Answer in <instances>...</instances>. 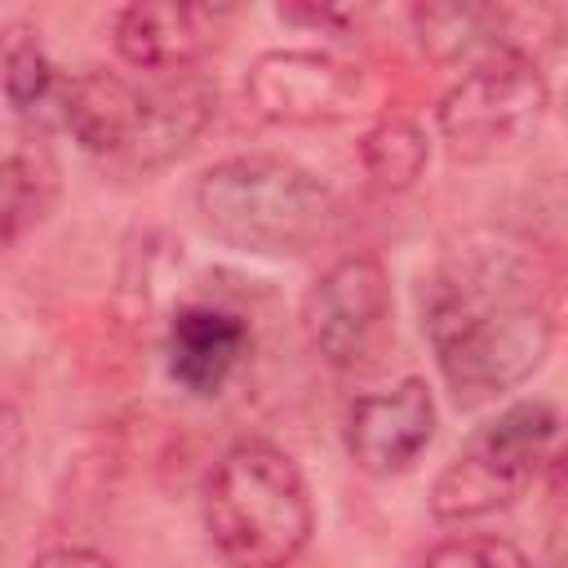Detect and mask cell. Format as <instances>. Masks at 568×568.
Listing matches in <instances>:
<instances>
[{
	"mask_svg": "<svg viewBox=\"0 0 568 568\" xmlns=\"http://www.w3.org/2000/svg\"><path fill=\"white\" fill-rule=\"evenodd\" d=\"M426 337L462 408L528 382L550 351V311L510 248H466L426 293Z\"/></svg>",
	"mask_w": 568,
	"mask_h": 568,
	"instance_id": "6da1fadb",
	"label": "cell"
},
{
	"mask_svg": "<svg viewBox=\"0 0 568 568\" xmlns=\"http://www.w3.org/2000/svg\"><path fill=\"white\" fill-rule=\"evenodd\" d=\"M204 528L231 568H288L315 532L297 462L266 439L231 444L204 479Z\"/></svg>",
	"mask_w": 568,
	"mask_h": 568,
	"instance_id": "7a4b0ae2",
	"label": "cell"
},
{
	"mask_svg": "<svg viewBox=\"0 0 568 568\" xmlns=\"http://www.w3.org/2000/svg\"><path fill=\"white\" fill-rule=\"evenodd\" d=\"M213 84L195 71L164 75L160 84H133L115 71H84L67 80L58 120L89 155L155 169L200 138L213 115Z\"/></svg>",
	"mask_w": 568,
	"mask_h": 568,
	"instance_id": "3957f363",
	"label": "cell"
},
{
	"mask_svg": "<svg viewBox=\"0 0 568 568\" xmlns=\"http://www.w3.org/2000/svg\"><path fill=\"white\" fill-rule=\"evenodd\" d=\"M200 222L231 248L293 257L320 244L337 217L333 191L280 155H231L195 182Z\"/></svg>",
	"mask_w": 568,
	"mask_h": 568,
	"instance_id": "277c9868",
	"label": "cell"
},
{
	"mask_svg": "<svg viewBox=\"0 0 568 568\" xmlns=\"http://www.w3.org/2000/svg\"><path fill=\"white\" fill-rule=\"evenodd\" d=\"M559 435V413L546 399L501 408L430 484V515L444 524L493 515L524 497Z\"/></svg>",
	"mask_w": 568,
	"mask_h": 568,
	"instance_id": "5b68a950",
	"label": "cell"
},
{
	"mask_svg": "<svg viewBox=\"0 0 568 568\" xmlns=\"http://www.w3.org/2000/svg\"><path fill=\"white\" fill-rule=\"evenodd\" d=\"M550 106V84L528 58H488L466 67L439 98L435 124L453 160H493L537 133Z\"/></svg>",
	"mask_w": 568,
	"mask_h": 568,
	"instance_id": "8992f818",
	"label": "cell"
},
{
	"mask_svg": "<svg viewBox=\"0 0 568 568\" xmlns=\"http://www.w3.org/2000/svg\"><path fill=\"white\" fill-rule=\"evenodd\" d=\"M417 44L435 62L479 67L488 58H528L537 62L559 36L564 18L546 4H475V0H435L413 13Z\"/></svg>",
	"mask_w": 568,
	"mask_h": 568,
	"instance_id": "52a82bcc",
	"label": "cell"
},
{
	"mask_svg": "<svg viewBox=\"0 0 568 568\" xmlns=\"http://www.w3.org/2000/svg\"><path fill=\"white\" fill-rule=\"evenodd\" d=\"M390 315V280L373 253L337 257L306 293L302 320L315 355L333 368H355L373 355Z\"/></svg>",
	"mask_w": 568,
	"mask_h": 568,
	"instance_id": "ba28073f",
	"label": "cell"
},
{
	"mask_svg": "<svg viewBox=\"0 0 568 568\" xmlns=\"http://www.w3.org/2000/svg\"><path fill=\"white\" fill-rule=\"evenodd\" d=\"M248 106L271 124H333L359 102V75L320 49H271L244 75Z\"/></svg>",
	"mask_w": 568,
	"mask_h": 568,
	"instance_id": "9c48e42d",
	"label": "cell"
},
{
	"mask_svg": "<svg viewBox=\"0 0 568 568\" xmlns=\"http://www.w3.org/2000/svg\"><path fill=\"white\" fill-rule=\"evenodd\" d=\"M342 439H346L351 462L373 479H390V475L413 470V462L435 439V395H430V386L422 377H404L386 390L351 399Z\"/></svg>",
	"mask_w": 568,
	"mask_h": 568,
	"instance_id": "30bf717a",
	"label": "cell"
},
{
	"mask_svg": "<svg viewBox=\"0 0 568 568\" xmlns=\"http://www.w3.org/2000/svg\"><path fill=\"white\" fill-rule=\"evenodd\" d=\"M248 346H253V333L240 311H226L217 302H191L169 320V333H164L169 377L200 399L222 395L235 368L244 364Z\"/></svg>",
	"mask_w": 568,
	"mask_h": 568,
	"instance_id": "8fae6325",
	"label": "cell"
},
{
	"mask_svg": "<svg viewBox=\"0 0 568 568\" xmlns=\"http://www.w3.org/2000/svg\"><path fill=\"white\" fill-rule=\"evenodd\" d=\"M111 40H115V53L129 67L178 75L209 44L204 9H195V4H160V0L124 4L115 13V22H111Z\"/></svg>",
	"mask_w": 568,
	"mask_h": 568,
	"instance_id": "7c38bea8",
	"label": "cell"
},
{
	"mask_svg": "<svg viewBox=\"0 0 568 568\" xmlns=\"http://www.w3.org/2000/svg\"><path fill=\"white\" fill-rule=\"evenodd\" d=\"M58 200V160L40 138H13L4 155V244L44 222Z\"/></svg>",
	"mask_w": 568,
	"mask_h": 568,
	"instance_id": "4fadbf2b",
	"label": "cell"
},
{
	"mask_svg": "<svg viewBox=\"0 0 568 568\" xmlns=\"http://www.w3.org/2000/svg\"><path fill=\"white\" fill-rule=\"evenodd\" d=\"M430 160L426 133L408 115H382L364 138H359V164L382 191H408Z\"/></svg>",
	"mask_w": 568,
	"mask_h": 568,
	"instance_id": "5bb4252c",
	"label": "cell"
},
{
	"mask_svg": "<svg viewBox=\"0 0 568 568\" xmlns=\"http://www.w3.org/2000/svg\"><path fill=\"white\" fill-rule=\"evenodd\" d=\"M62 93L67 84L58 80L53 62L44 58L36 31L27 27H9L4 31V102L18 120H36L44 106L62 111Z\"/></svg>",
	"mask_w": 568,
	"mask_h": 568,
	"instance_id": "9a60e30c",
	"label": "cell"
},
{
	"mask_svg": "<svg viewBox=\"0 0 568 568\" xmlns=\"http://www.w3.org/2000/svg\"><path fill=\"white\" fill-rule=\"evenodd\" d=\"M413 568H532V564L515 541L493 532H470V537H448L430 546Z\"/></svg>",
	"mask_w": 568,
	"mask_h": 568,
	"instance_id": "2e32d148",
	"label": "cell"
},
{
	"mask_svg": "<svg viewBox=\"0 0 568 568\" xmlns=\"http://www.w3.org/2000/svg\"><path fill=\"white\" fill-rule=\"evenodd\" d=\"M27 568H115V564L106 555L89 550V546H49Z\"/></svg>",
	"mask_w": 568,
	"mask_h": 568,
	"instance_id": "e0dca14e",
	"label": "cell"
},
{
	"mask_svg": "<svg viewBox=\"0 0 568 568\" xmlns=\"http://www.w3.org/2000/svg\"><path fill=\"white\" fill-rule=\"evenodd\" d=\"M555 568H568V524H564V532L555 541Z\"/></svg>",
	"mask_w": 568,
	"mask_h": 568,
	"instance_id": "ac0fdd59",
	"label": "cell"
}]
</instances>
